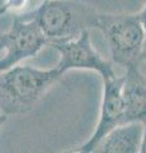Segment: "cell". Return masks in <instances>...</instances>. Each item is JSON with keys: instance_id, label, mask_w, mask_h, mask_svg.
<instances>
[{"instance_id": "cell-1", "label": "cell", "mask_w": 146, "mask_h": 153, "mask_svg": "<svg viewBox=\"0 0 146 153\" xmlns=\"http://www.w3.org/2000/svg\"><path fill=\"white\" fill-rule=\"evenodd\" d=\"M62 75L56 66L46 70L19 64L1 71L0 111L8 116L28 114Z\"/></svg>"}, {"instance_id": "cell-2", "label": "cell", "mask_w": 146, "mask_h": 153, "mask_svg": "<svg viewBox=\"0 0 146 153\" xmlns=\"http://www.w3.org/2000/svg\"><path fill=\"white\" fill-rule=\"evenodd\" d=\"M97 13L79 0H43L38 8L27 12L38 23L50 44L71 40L93 28Z\"/></svg>"}, {"instance_id": "cell-3", "label": "cell", "mask_w": 146, "mask_h": 153, "mask_svg": "<svg viewBox=\"0 0 146 153\" xmlns=\"http://www.w3.org/2000/svg\"><path fill=\"white\" fill-rule=\"evenodd\" d=\"M93 28L104 36L113 64L127 68L141 63L140 54L146 37L139 14H107L97 13Z\"/></svg>"}, {"instance_id": "cell-4", "label": "cell", "mask_w": 146, "mask_h": 153, "mask_svg": "<svg viewBox=\"0 0 146 153\" xmlns=\"http://www.w3.org/2000/svg\"><path fill=\"white\" fill-rule=\"evenodd\" d=\"M48 44V38L33 18L27 13L15 14L10 30L0 37V73L36 56Z\"/></svg>"}, {"instance_id": "cell-5", "label": "cell", "mask_w": 146, "mask_h": 153, "mask_svg": "<svg viewBox=\"0 0 146 153\" xmlns=\"http://www.w3.org/2000/svg\"><path fill=\"white\" fill-rule=\"evenodd\" d=\"M48 46L54 47L60 54V61L56 68L62 74L73 69H84L97 71L102 79L116 75L113 64L94 49L89 30L83 31L71 40L55 41Z\"/></svg>"}, {"instance_id": "cell-6", "label": "cell", "mask_w": 146, "mask_h": 153, "mask_svg": "<svg viewBox=\"0 0 146 153\" xmlns=\"http://www.w3.org/2000/svg\"><path fill=\"white\" fill-rule=\"evenodd\" d=\"M125 75H113L103 79V96L99 119L90 138L74 152L94 153L97 146L111 130L125 123V100H123Z\"/></svg>"}, {"instance_id": "cell-7", "label": "cell", "mask_w": 146, "mask_h": 153, "mask_svg": "<svg viewBox=\"0 0 146 153\" xmlns=\"http://www.w3.org/2000/svg\"><path fill=\"white\" fill-rule=\"evenodd\" d=\"M125 123H146V75L140 69V63L126 68L123 83Z\"/></svg>"}, {"instance_id": "cell-8", "label": "cell", "mask_w": 146, "mask_h": 153, "mask_svg": "<svg viewBox=\"0 0 146 153\" xmlns=\"http://www.w3.org/2000/svg\"><path fill=\"white\" fill-rule=\"evenodd\" d=\"M144 134V124L140 121L123 123L111 130L97 146L98 153H137Z\"/></svg>"}, {"instance_id": "cell-9", "label": "cell", "mask_w": 146, "mask_h": 153, "mask_svg": "<svg viewBox=\"0 0 146 153\" xmlns=\"http://www.w3.org/2000/svg\"><path fill=\"white\" fill-rule=\"evenodd\" d=\"M139 17H140L141 25H142L144 30H145V33H146V3L144 4V7H142V9H141V12L139 13Z\"/></svg>"}, {"instance_id": "cell-10", "label": "cell", "mask_w": 146, "mask_h": 153, "mask_svg": "<svg viewBox=\"0 0 146 153\" xmlns=\"http://www.w3.org/2000/svg\"><path fill=\"white\" fill-rule=\"evenodd\" d=\"M140 152L141 153H146V123L144 124V134H142V140H141Z\"/></svg>"}, {"instance_id": "cell-11", "label": "cell", "mask_w": 146, "mask_h": 153, "mask_svg": "<svg viewBox=\"0 0 146 153\" xmlns=\"http://www.w3.org/2000/svg\"><path fill=\"white\" fill-rule=\"evenodd\" d=\"M140 61H146V37H145V41H144V45H142V50H141V54H140Z\"/></svg>"}, {"instance_id": "cell-12", "label": "cell", "mask_w": 146, "mask_h": 153, "mask_svg": "<svg viewBox=\"0 0 146 153\" xmlns=\"http://www.w3.org/2000/svg\"><path fill=\"white\" fill-rule=\"evenodd\" d=\"M8 115H5V114H3L1 111H0V129H1V126L5 124L7 121H8Z\"/></svg>"}, {"instance_id": "cell-13", "label": "cell", "mask_w": 146, "mask_h": 153, "mask_svg": "<svg viewBox=\"0 0 146 153\" xmlns=\"http://www.w3.org/2000/svg\"><path fill=\"white\" fill-rule=\"evenodd\" d=\"M4 1L5 0H0V16L4 14Z\"/></svg>"}, {"instance_id": "cell-14", "label": "cell", "mask_w": 146, "mask_h": 153, "mask_svg": "<svg viewBox=\"0 0 146 153\" xmlns=\"http://www.w3.org/2000/svg\"><path fill=\"white\" fill-rule=\"evenodd\" d=\"M0 37H1V33H0Z\"/></svg>"}]
</instances>
